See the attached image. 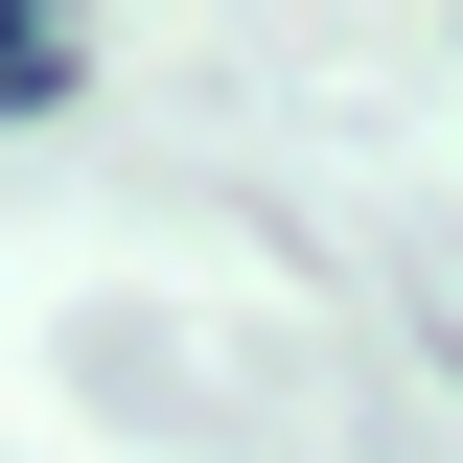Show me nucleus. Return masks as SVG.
<instances>
[{"label":"nucleus","mask_w":463,"mask_h":463,"mask_svg":"<svg viewBox=\"0 0 463 463\" xmlns=\"http://www.w3.org/2000/svg\"><path fill=\"white\" fill-rule=\"evenodd\" d=\"M0 93H24V116H47V93H70V47H47V24H0Z\"/></svg>","instance_id":"obj_1"}]
</instances>
